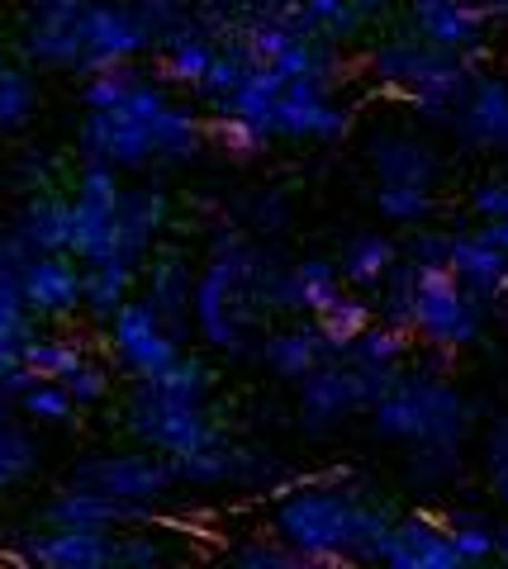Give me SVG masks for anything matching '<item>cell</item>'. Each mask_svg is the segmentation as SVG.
I'll return each instance as SVG.
<instances>
[{
	"label": "cell",
	"mask_w": 508,
	"mask_h": 569,
	"mask_svg": "<svg viewBox=\"0 0 508 569\" xmlns=\"http://www.w3.org/2000/svg\"><path fill=\"white\" fill-rule=\"evenodd\" d=\"M395 518L376 498L332 479H313L300 493H286L276 508V537L305 565H380Z\"/></svg>",
	"instance_id": "cell-1"
},
{
	"label": "cell",
	"mask_w": 508,
	"mask_h": 569,
	"mask_svg": "<svg viewBox=\"0 0 508 569\" xmlns=\"http://www.w3.org/2000/svg\"><path fill=\"white\" fill-rule=\"evenodd\" d=\"M200 114L171 104L162 86L138 77V86L114 110H86L77 133L81 162H104L114 171H143L152 162H190L205 142Z\"/></svg>",
	"instance_id": "cell-2"
},
{
	"label": "cell",
	"mask_w": 508,
	"mask_h": 569,
	"mask_svg": "<svg viewBox=\"0 0 508 569\" xmlns=\"http://www.w3.org/2000/svg\"><path fill=\"white\" fill-rule=\"evenodd\" d=\"M271 284L276 266L257 247H248L238 233H219L205 276H196V290H190V318L200 337L219 351H242L252 318L271 309Z\"/></svg>",
	"instance_id": "cell-3"
},
{
	"label": "cell",
	"mask_w": 508,
	"mask_h": 569,
	"mask_svg": "<svg viewBox=\"0 0 508 569\" xmlns=\"http://www.w3.org/2000/svg\"><path fill=\"white\" fill-rule=\"evenodd\" d=\"M371 77L390 86L418 119L451 123L470 81H476V58L432 48L418 33H395V39H380L371 48Z\"/></svg>",
	"instance_id": "cell-4"
},
{
	"label": "cell",
	"mask_w": 508,
	"mask_h": 569,
	"mask_svg": "<svg viewBox=\"0 0 508 569\" xmlns=\"http://www.w3.org/2000/svg\"><path fill=\"white\" fill-rule=\"evenodd\" d=\"M470 418L476 408L461 395L457 385H447L437 370H405L395 380V389L371 403V427L385 441H409V447H424V441H457L470 432Z\"/></svg>",
	"instance_id": "cell-5"
},
{
	"label": "cell",
	"mask_w": 508,
	"mask_h": 569,
	"mask_svg": "<svg viewBox=\"0 0 508 569\" xmlns=\"http://www.w3.org/2000/svg\"><path fill=\"white\" fill-rule=\"evenodd\" d=\"M409 266H414V290H409L405 328L428 351H447V356L476 342L489 309L466 290L457 276L447 271V266H418V261H409Z\"/></svg>",
	"instance_id": "cell-6"
},
{
	"label": "cell",
	"mask_w": 508,
	"mask_h": 569,
	"mask_svg": "<svg viewBox=\"0 0 508 569\" xmlns=\"http://www.w3.org/2000/svg\"><path fill=\"white\" fill-rule=\"evenodd\" d=\"M405 376V366H376V361H357V356H328L300 376V413L309 432H328L338 427L347 413H371V403L395 389V380Z\"/></svg>",
	"instance_id": "cell-7"
},
{
	"label": "cell",
	"mask_w": 508,
	"mask_h": 569,
	"mask_svg": "<svg viewBox=\"0 0 508 569\" xmlns=\"http://www.w3.org/2000/svg\"><path fill=\"white\" fill-rule=\"evenodd\" d=\"M129 432L143 441L148 451H162L171 456H186V451H200L209 441L223 437V427L209 418L205 399H181V395H167L157 389L152 380H133V395H129Z\"/></svg>",
	"instance_id": "cell-8"
},
{
	"label": "cell",
	"mask_w": 508,
	"mask_h": 569,
	"mask_svg": "<svg viewBox=\"0 0 508 569\" xmlns=\"http://www.w3.org/2000/svg\"><path fill=\"white\" fill-rule=\"evenodd\" d=\"M119 171L104 162H81L77 190H72V257L81 266L119 257Z\"/></svg>",
	"instance_id": "cell-9"
},
{
	"label": "cell",
	"mask_w": 508,
	"mask_h": 569,
	"mask_svg": "<svg viewBox=\"0 0 508 569\" xmlns=\"http://www.w3.org/2000/svg\"><path fill=\"white\" fill-rule=\"evenodd\" d=\"M110 347H114V361L129 370L133 380L143 376H157L162 366H171L181 356V342L177 332L162 323V313H157L148 299H124L110 318Z\"/></svg>",
	"instance_id": "cell-10"
},
{
	"label": "cell",
	"mask_w": 508,
	"mask_h": 569,
	"mask_svg": "<svg viewBox=\"0 0 508 569\" xmlns=\"http://www.w3.org/2000/svg\"><path fill=\"white\" fill-rule=\"evenodd\" d=\"M77 485H91L100 493L119 498V503L152 508V503H162V493L171 485H177V475H171V460H152L143 451H110V456L81 460Z\"/></svg>",
	"instance_id": "cell-11"
},
{
	"label": "cell",
	"mask_w": 508,
	"mask_h": 569,
	"mask_svg": "<svg viewBox=\"0 0 508 569\" xmlns=\"http://www.w3.org/2000/svg\"><path fill=\"white\" fill-rule=\"evenodd\" d=\"M152 43V33L138 20V10L104 6V0H86L81 14V77H91L100 67L133 62L138 52Z\"/></svg>",
	"instance_id": "cell-12"
},
{
	"label": "cell",
	"mask_w": 508,
	"mask_h": 569,
	"mask_svg": "<svg viewBox=\"0 0 508 569\" xmlns=\"http://www.w3.org/2000/svg\"><path fill=\"white\" fill-rule=\"evenodd\" d=\"M347 110L332 104L328 96V81L319 77H295L280 86L276 96V110H271V138H319V142H332L347 133Z\"/></svg>",
	"instance_id": "cell-13"
},
{
	"label": "cell",
	"mask_w": 508,
	"mask_h": 569,
	"mask_svg": "<svg viewBox=\"0 0 508 569\" xmlns=\"http://www.w3.org/2000/svg\"><path fill=\"white\" fill-rule=\"evenodd\" d=\"M409 33H418L432 48L466 52V58H485V33L489 10L480 0H409Z\"/></svg>",
	"instance_id": "cell-14"
},
{
	"label": "cell",
	"mask_w": 508,
	"mask_h": 569,
	"mask_svg": "<svg viewBox=\"0 0 508 569\" xmlns=\"http://www.w3.org/2000/svg\"><path fill=\"white\" fill-rule=\"evenodd\" d=\"M81 14L86 0H29L24 58L39 67L81 71Z\"/></svg>",
	"instance_id": "cell-15"
},
{
	"label": "cell",
	"mask_w": 508,
	"mask_h": 569,
	"mask_svg": "<svg viewBox=\"0 0 508 569\" xmlns=\"http://www.w3.org/2000/svg\"><path fill=\"white\" fill-rule=\"evenodd\" d=\"M14 280L33 318H72L81 309V261L72 252H33Z\"/></svg>",
	"instance_id": "cell-16"
},
{
	"label": "cell",
	"mask_w": 508,
	"mask_h": 569,
	"mask_svg": "<svg viewBox=\"0 0 508 569\" xmlns=\"http://www.w3.org/2000/svg\"><path fill=\"white\" fill-rule=\"evenodd\" d=\"M20 560L48 565V569H110L114 531L110 527H48V531L24 537Z\"/></svg>",
	"instance_id": "cell-17"
},
{
	"label": "cell",
	"mask_w": 508,
	"mask_h": 569,
	"mask_svg": "<svg viewBox=\"0 0 508 569\" xmlns=\"http://www.w3.org/2000/svg\"><path fill=\"white\" fill-rule=\"evenodd\" d=\"M380 565H390V569H461V556H457V546H451L442 518L409 512V518H395L390 546H385Z\"/></svg>",
	"instance_id": "cell-18"
},
{
	"label": "cell",
	"mask_w": 508,
	"mask_h": 569,
	"mask_svg": "<svg viewBox=\"0 0 508 569\" xmlns=\"http://www.w3.org/2000/svg\"><path fill=\"white\" fill-rule=\"evenodd\" d=\"M451 129L470 148H489V152H508V81L499 77H480L470 81L466 100L451 114Z\"/></svg>",
	"instance_id": "cell-19"
},
{
	"label": "cell",
	"mask_w": 508,
	"mask_h": 569,
	"mask_svg": "<svg viewBox=\"0 0 508 569\" xmlns=\"http://www.w3.org/2000/svg\"><path fill=\"white\" fill-rule=\"evenodd\" d=\"M447 271L457 276L485 309L508 305V252L489 247L480 233H451V242H447Z\"/></svg>",
	"instance_id": "cell-20"
},
{
	"label": "cell",
	"mask_w": 508,
	"mask_h": 569,
	"mask_svg": "<svg viewBox=\"0 0 508 569\" xmlns=\"http://www.w3.org/2000/svg\"><path fill=\"white\" fill-rule=\"evenodd\" d=\"M152 508H138V503H119V498L100 493L91 485H67L48 498L43 508V522L48 527H138L148 522Z\"/></svg>",
	"instance_id": "cell-21"
},
{
	"label": "cell",
	"mask_w": 508,
	"mask_h": 569,
	"mask_svg": "<svg viewBox=\"0 0 508 569\" xmlns=\"http://www.w3.org/2000/svg\"><path fill=\"white\" fill-rule=\"evenodd\" d=\"M342 290V271L323 257H305L276 271L271 284V309H286V313H319L323 305H332Z\"/></svg>",
	"instance_id": "cell-22"
},
{
	"label": "cell",
	"mask_w": 508,
	"mask_h": 569,
	"mask_svg": "<svg viewBox=\"0 0 508 569\" xmlns=\"http://www.w3.org/2000/svg\"><path fill=\"white\" fill-rule=\"evenodd\" d=\"M162 223H167V194L162 190H157V186L124 190V194H119V223H114L119 257L133 261V266H143V257L152 252L157 233H162Z\"/></svg>",
	"instance_id": "cell-23"
},
{
	"label": "cell",
	"mask_w": 508,
	"mask_h": 569,
	"mask_svg": "<svg viewBox=\"0 0 508 569\" xmlns=\"http://www.w3.org/2000/svg\"><path fill=\"white\" fill-rule=\"evenodd\" d=\"M14 238L24 242V252H72V200L52 190H39L33 200L24 204L20 223L10 228Z\"/></svg>",
	"instance_id": "cell-24"
},
{
	"label": "cell",
	"mask_w": 508,
	"mask_h": 569,
	"mask_svg": "<svg viewBox=\"0 0 508 569\" xmlns=\"http://www.w3.org/2000/svg\"><path fill=\"white\" fill-rule=\"evenodd\" d=\"M371 167L380 181H409V186H432L437 181V157L428 142L405 138V133H380L371 138Z\"/></svg>",
	"instance_id": "cell-25"
},
{
	"label": "cell",
	"mask_w": 508,
	"mask_h": 569,
	"mask_svg": "<svg viewBox=\"0 0 508 569\" xmlns=\"http://www.w3.org/2000/svg\"><path fill=\"white\" fill-rule=\"evenodd\" d=\"M280 86H286V77H280L271 62H252L248 77L238 81V91L223 96L215 110H219V114H233V119H242V123H252V129H261V133H271V110H276Z\"/></svg>",
	"instance_id": "cell-26"
},
{
	"label": "cell",
	"mask_w": 508,
	"mask_h": 569,
	"mask_svg": "<svg viewBox=\"0 0 508 569\" xmlns=\"http://www.w3.org/2000/svg\"><path fill=\"white\" fill-rule=\"evenodd\" d=\"M190 290H196V276L181 257H157L143 271V299L162 313V323L177 332V323L190 313Z\"/></svg>",
	"instance_id": "cell-27"
},
{
	"label": "cell",
	"mask_w": 508,
	"mask_h": 569,
	"mask_svg": "<svg viewBox=\"0 0 508 569\" xmlns=\"http://www.w3.org/2000/svg\"><path fill=\"white\" fill-rule=\"evenodd\" d=\"M133 280H138V266L124 257H104V261L81 266V309L96 318H110L124 299H133Z\"/></svg>",
	"instance_id": "cell-28"
},
{
	"label": "cell",
	"mask_w": 508,
	"mask_h": 569,
	"mask_svg": "<svg viewBox=\"0 0 508 569\" xmlns=\"http://www.w3.org/2000/svg\"><path fill=\"white\" fill-rule=\"evenodd\" d=\"M261 356H267V366L276 370V376H286V380H300L309 376L319 361H328V347H323V337L313 323H300V328H280L271 332L267 342H261Z\"/></svg>",
	"instance_id": "cell-29"
},
{
	"label": "cell",
	"mask_w": 508,
	"mask_h": 569,
	"mask_svg": "<svg viewBox=\"0 0 508 569\" xmlns=\"http://www.w3.org/2000/svg\"><path fill=\"white\" fill-rule=\"evenodd\" d=\"M215 43L205 39V24L200 20H190L186 29L177 33H167L162 39V71H167V81H177V86H200V77L209 71V62H215Z\"/></svg>",
	"instance_id": "cell-30"
},
{
	"label": "cell",
	"mask_w": 508,
	"mask_h": 569,
	"mask_svg": "<svg viewBox=\"0 0 508 569\" xmlns=\"http://www.w3.org/2000/svg\"><path fill=\"white\" fill-rule=\"evenodd\" d=\"M371 318H376V313H371V305H366V299L338 290V299H332V305H323L319 313H313V328H319L328 356H347Z\"/></svg>",
	"instance_id": "cell-31"
},
{
	"label": "cell",
	"mask_w": 508,
	"mask_h": 569,
	"mask_svg": "<svg viewBox=\"0 0 508 569\" xmlns=\"http://www.w3.org/2000/svg\"><path fill=\"white\" fill-rule=\"evenodd\" d=\"M399 261V247L390 238L380 233H357L352 242L342 247V261L338 271L347 284H361V290H371V284H380L385 276H390V266Z\"/></svg>",
	"instance_id": "cell-32"
},
{
	"label": "cell",
	"mask_w": 508,
	"mask_h": 569,
	"mask_svg": "<svg viewBox=\"0 0 508 569\" xmlns=\"http://www.w3.org/2000/svg\"><path fill=\"white\" fill-rule=\"evenodd\" d=\"M29 337H33V313L24 309V295H20L14 271H6L0 276V370L24 361Z\"/></svg>",
	"instance_id": "cell-33"
},
{
	"label": "cell",
	"mask_w": 508,
	"mask_h": 569,
	"mask_svg": "<svg viewBox=\"0 0 508 569\" xmlns=\"http://www.w3.org/2000/svg\"><path fill=\"white\" fill-rule=\"evenodd\" d=\"M81 361H86V347L77 342V337H39L33 332L29 347H24V366L39 380H67Z\"/></svg>",
	"instance_id": "cell-34"
},
{
	"label": "cell",
	"mask_w": 508,
	"mask_h": 569,
	"mask_svg": "<svg viewBox=\"0 0 508 569\" xmlns=\"http://www.w3.org/2000/svg\"><path fill=\"white\" fill-rule=\"evenodd\" d=\"M409 328H399V323H390V318H371V323L361 328V337L352 342V351L347 356H357V361H376V366H405V356H409Z\"/></svg>",
	"instance_id": "cell-35"
},
{
	"label": "cell",
	"mask_w": 508,
	"mask_h": 569,
	"mask_svg": "<svg viewBox=\"0 0 508 569\" xmlns=\"http://www.w3.org/2000/svg\"><path fill=\"white\" fill-rule=\"evenodd\" d=\"M33 104H39V86L24 67H0V133H20L33 119Z\"/></svg>",
	"instance_id": "cell-36"
},
{
	"label": "cell",
	"mask_w": 508,
	"mask_h": 569,
	"mask_svg": "<svg viewBox=\"0 0 508 569\" xmlns=\"http://www.w3.org/2000/svg\"><path fill=\"white\" fill-rule=\"evenodd\" d=\"M447 537L457 546L461 565H485L495 560V522L480 518V512H447Z\"/></svg>",
	"instance_id": "cell-37"
},
{
	"label": "cell",
	"mask_w": 508,
	"mask_h": 569,
	"mask_svg": "<svg viewBox=\"0 0 508 569\" xmlns=\"http://www.w3.org/2000/svg\"><path fill=\"white\" fill-rule=\"evenodd\" d=\"M376 209L390 223H424L432 213V186H409V181H380L376 186Z\"/></svg>",
	"instance_id": "cell-38"
},
{
	"label": "cell",
	"mask_w": 508,
	"mask_h": 569,
	"mask_svg": "<svg viewBox=\"0 0 508 569\" xmlns=\"http://www.w3.org/2000/svg\"><path fill=\"white\" fill-rule=\"evenodd\" d=\"M248 67H252L248 48H242V43L233 39L229 48H219V52H215V62H209V71L200 77V86H196V91H200L209 104H219L223 96H233V91H238V81L248 77Z\"/></svg>",
	"instance_id": "cell-39"
},
{
	"label": "cell",
	"mask_w": 508,
	"mask_h": 569,
	"mask_svg": "<svg viewBox=\"0 0 508 569\" xmlns=\"http://www.w3.org/2000/svg\"><path fill=\"white\" fill-rule=\"evenodd\" d=\"M133 86H138V71H133L129 62L100 67V71H91V77H86V86H81V104H86V110H114V104L124 100Z\"/></svg>",
	"instance_id": "cell-40"
},
{
	"label": "cell",
	"mask_w": 508,
	"mask_h": 569,
	"mask_svg": "<svg viewBox=\"0 0 508 569\" xmlns=\"http://www.w3.org/2000/svg\"><path fill=\"white\" fill-rule=\"evenodd\" d=\"M457 470H461V447L457 441H424V447H414V456H409L414 485H447Z\"/></svg>",
	"instance_id": "cell-41"
},
{
	"label": "cell",
	"mask_w": 508,
	"mask_h": 569,
	"mask_svg": "<svg viewBox=\"0 0 508 569\" xmlns=\"http://www.w3.org/2000/svg\"><path fill=\"white\" fill-rule=\"evenodd\" d=\"M14 403H20L33 422H72V413H77V403H72V395L62 389V380H39V385H29Z\"/></svg>",
	"instance_id": "cell-42"
},
{
	"label": "cell",
	"mask_w": 508,
	"mask_h": 569,
	"mask_svg": "<svg viewBox=\"0 0 508 569\" xmlns=\"http://www.w3.org/2000/svg\"><path fill=\"white\" fill-rule=\"evenodd\" d=\"M205 133L233 157H257V152H267V142H271V133H261L233 114H215V123H205Z\"/></svg>",
	"instance_id": "cell-43"
},
{
	"label": "cell",
	"mask_w": 508,
	"mask_h": 569,
	"mask_svg": "<svg viewBox=\"0 0 508 569\" xmlns=\"http://www.w3.org/2000/svg\"><path fill=\"white\" fill-rule=\"evenodd\" d=\"M33 466H39V451H33V441L20 432V427L0 422V489H10L14 479H24Z\"/></svg>",
	"instance_id": "cell-44"
},
{
	"label": "cell",
	"mask_w": 508,
	"mask_h": 569,
	"mask_svg": "<svg viewBox=\"0 0 508 569\" xmlns=\"http://www.w3.org/2000/svg\"><path fill=\"white\" fill-rule=\"evenodd\" d=\"M138 20H143V29L152 39H167V33L186 29L196 14H190L186 0H138Z\"/></svg>",
	"instance_id": "cell-45"
},
{
	"label": "cell",
	"mask_w": 508,
	"mask_h": 569,
	"mask_svg": "<svg viewBox=\"0 0 508 569\" xmlns=\"http://www.w3.org/2000/svg\"><path fill=\"white\" fill-rule=\"evenodd\" d=\"M62 389L72 395V403H77V408H91V403H100L104 395H110V370L96 366L91 356H86V361L72 370V376L62 380Z\"/></svg>",
	"instance_id": "cell-46"
},
{
	"label": "cell",
	"mask_w": 508,
	"mask_h": 569,
	"mask_svg": "<svg viewBox=\"0 0 508 569\" xmlns=\"http://www.w3.org/2000/svg\"><path fill=\"white\" fill-rule=\"evenodd\" d=\"M233 565H242V569H295V565H305L295 550L286 546V541H252V546H238L233 556H229Z\"/></svg>",
	"instance_id": "cell-47"
},
{
	"label": "cell",
	"mask_w": 508,
	"mask_h": 569,
	"mask_svg": "<svg viewBox=\"0 0 508 569\" xmlns=\"http://www.w3.org/2000/svg\"><path fill=\"white\" fill-rule=\"evenodd\" d=\"M447 242L451 233H432V228H418V233L399 247V257H409L418 266H447Z\"/></svg>",
	"instance_id": "cell-48"
},
{
	"label": "cell",
	"mask_w": 508,
	"mask_h": 569,
	"mask_svg": "<svg viewBox=\"0 0 508 569\" xmlns=\"http://www.w3.org/2000/svg\"><path fill=\"white\" fill-rule=\"evenodd\" d=\"M162 560V546L143 531H129V537H114V565H157Z\"/></svg>",
	"instance_id": "cell-49"
},
{
	"label": "cell",
	"mask_w": 508,
	"mask_h": 569,
	"mask_svg": "<svg viewBox=\"0 0 508 569\" xmlns=\"http://www.w3.org/2000/svg\"><path fill=\"white\" fill-rule=\"evenodd\" d=\"M470 209L480 219H508V181H480L470 190Z\"/></svg>",
	"instance_id": "cell-50"
},
{
	"label": "cell",
	"mask_w": 508,
	"mask_h": 569,
	"mask_svg": "<svg viewBox=\"0 0 508 569\" xmlns=\"http://www.w3.org/2000/svg\"><path fill=\"white\" fill-rule=\"evenodd\" d=\"M485 470H489V479L508 470V418H499L495 427H489V437H485Z\"/></svg>",
	"instance_id": "cell-51"
},
{
	"label": "cell",
	"mask_w": 508,
	"mask_h": 569,
	"mask_svg": "<svg viewBox=\"0 0 508 569\" xmlns=\"http://www.w3.org/2000/svg\"><path fill=\"white\" fill-rule=\"evenodd\" d=\"M476 233H480L489 247H499V252H508V219H480Z\"/></svg>",
	"instance_id": "cell-52"
},
{
	"label": "cell",
	"mask_w": 508,
	"mask_h": 569,
	"mask_svg": "<svg viewBox=\"0 0 508 569\" xmlns=\"http://www.w3.org/2000/svg\"><path fill=\"white\" fill-rule=\"evenodd\" d=\"M495 560L508 565V522H495Z\"/></svg>",
	"instance_id": "cell-53"
},
{
	"label": "cell",
	"mask_w": 508,
	"mask_h": 569,
	"mask_svg": "<svg viewBox=\"0 0 508 569\" xmlns=\"http://www.w3.org/2000/svg\"><path fill=\"white\" fill-rule=\"evenodd\" d=\"M480 6L489 10V20H499V14H504V20H508V0H480Z\"/></svg>",
	"instance_id": "cell-54"
},
{
	"label": "cell",
	"mask_w": 508,
	"mask_h": 569,
	"mask_svg": "<svg viewBox=\"0 0 508 569\" xmlns=\"http://www.w3.org/2000/svg\"><path fill=\"white\" fill-rule=\"evenodd\" d=\"M489 485H495V493H499V503L508 508V470H504V475H495V479H489Z\"/></svg>",
	"instance_id": "cell-55"
},
{
	"label": "cell",
	"mask_w": 508,
	"mask_h": 569,
	"mask_svg": "<svg viewBox=\"0 0 508 569\" xmlns=\"http://www.w3.org/2000/svg\"><path fill=\"white\" fill-rule=\"evenodd\" d=\"M6 271H10V266H0V276H6Z\"/></svg>",
	"instance_id": "cell-56"
},
{
	"label": "cell",
	"mask_w": 508,
	"mask_h": 569,
	"mask_svg": "<svg viewBox=\"0 0 508 569\" xmlns=\"http://www.w3.org/2000/svg\"><path fill=\"white\" fill-rule=\"evenodd\" d=\"M0 67H6V52H0Z\"/></svg>",
	"instance_id": "cell-57"
}]
</instances>
